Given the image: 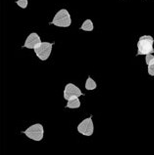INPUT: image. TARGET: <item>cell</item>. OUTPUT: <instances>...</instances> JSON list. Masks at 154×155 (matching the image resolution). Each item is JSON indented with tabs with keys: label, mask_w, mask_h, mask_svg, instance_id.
<instances>
[{
	"label": "cell",
	"mask_w": 154,
	"mask_h": 155,
	"mask_svg": "<svg viewBox=\"0 0 154 155\" xmlns=\"http://www.w3.org/2000/svg\"><path fill=\"white\" fill-rule=\"evenodd\" d=\"M154 38L150 35H143L139 37L137 43V55H148L154 53Z\"/></svg>",
	"instance_id": "6da1fadb"
},
{
	"label": "cell",
	"mask_w": 154,
	"mask_h": 155,
	"mask_svg": "<svg viewBox=\"0 0 154 155\" xmlns=\"http://www.w3.org/2000/svg\"><path fill=\"white\" fill-rule=\"evenodd\" d=\"M24 135H26L29 139L33 141H41L44 136V128L41 123H35L31 126H29L25 131H23Z\"/></svg>",
	"instance_id": "7a4b0ae2"
},
{
	"label": "cell",
	"mask_w": 154,
	"mask_h": 155,
	"mask_svg": "<svg viewBox=\"0 0 154 155\" xmlns=\"http://www.w3.org/2000/svg\"><path fill=\"white\" fill-rule=\"evenodd\" d=\"M52 24L57 27H69L71 25V16L66 9H60L54 15Z\"/></svg>",
	"instance_id": "3957f363"
},
{
	"label": "cell",
	"mask_w": 154,
	"mask_h": 155,
	"mask_svg": "<svg viewBox=\"0 0 154 155\" xmlns=\"http://www.w3.org/2000/svg\"><path fill=\"white\" fill-rule=\"evenodd\" d=\"M77 131L80 134L84 135V136H91L94 132V124L92 117L90 116L81 121L77 126Z\"/></svg>",
	"instance_id": "277c9868"
},
{
	"label": "cell",
	"mask_w": 154,
	"mask_h": 155,
	"mask_svg": "<svg viewBox=\"0 0 154 155\" xmlns=\"http://www.w3.org/2000/svg\"><path fill=\"white\" fill-rule=\"evenodd\" d=\"M52 47H53L52 43H49V42H42L40 46H38L34 50L35 54L41 61H46L51 54Z\"/></svg>",
	"instance_id": "5b68a950"
},
{
	"label": "cell",
	"mask_w": 154,
	"mask_h": 155,
	"mask_svg": "<svg viewBox=\"0 0 154 155\" xmlns=\"http://www.w3.org/2000/svg\"><path fill=\"white\" fill-rule=\"evenodd\" d=\"M83 93L81 92L80 88L77 87L76 85L73 83H68L65 85L64 91H63V97L64 99H66L67 101L73 98H79L80 96H82Z\"/></svg>",
	"instance_id": "8992f818"
},
{
	"label": "cell",
	"mask_w": 154,
	"mask_h": 155,
	"mask_svg": "<svg viewBox=\"0 0 154 155\" xmlns=\"http://www.w3.org/2000/svg\"><path fill=\"white\" fill-rule=\"evenodd\" d=\"M41 43H42V41L40 39V36L37 33H35V32H32V33H30L27 36V38H26V40L23 44V47L28 48V49H34L35 50L38 46H40Z\"/></svg>",
	"instance_id": "52a82bcc"
},
{
	"label": "cell",
	"mask_w": 154,
	"mask_h": 155,
	"mask_svg": "<svg viewBox=\"0 0 154 155\" xmlns=\"http://www.w3.org/2000/svg\"><path fill=\"white\" fill-rule=\"evenodd\" d=\"M80 106H81V102L79 100V98H73V99L68 100L66 104V108H69V109H78Z\"/></svg>",
	"instance_id": "ba28073f"
},
{
	"label": "cell",
	"mask_w": 154,
	"mask_h": 155,
	"mask_svg": "<svg viewBox=\"0 0 154 155\" xmlns=\"http://www.w3.org/2000/svg\"><path fill=\"white\" fill-rule=\"evenodd\" d=\"M81 30H85V31H92L94 29V25H93V22L90 20V19H87V20H85L82 25H81L80 27Z\"/></svg>",
	"instance_id": "9c48e42d"
},
{
	"label": "cell",
	"mask_w": 154,
	"mask_h": 155,
	"mask_svg": "<svg viewBox=\"0 0 154 155\" xmlns=\"http://www.w3.org/2000/svg\"><path fill=\"white\" fill-rule=\"evenodd\" d=\"M96 87H97L96 82H95L91 77H88L86 80V83H85V88H86L87 90H94Z\"/></svg>",
	"instance_id": "30bf717a"
},
{
	"label": "cell",
	"mask_w": 154,
	"mask_h": 155,
	"mask_svg": "<svg viewBox=\"0 0 154 155\" xmlns=\"http://www.w3.org/2000/svg\"><path fill=\"white\" fill-rule=\"evenodd\" d=\"M145 62L147 64V66H149V65H151L154 63V55L153 54H148L146 55L145 57Z\"/></svg>",
	"instance_id": "8fae6325"
},
{
	"label": "cell",
	"mask_w": 154,
	"mask_h": 155,
	"mask_svg": "<svg viewBox=\"0 0 154 155\" xmlns=\"http://www.w3.org/2000/svg\"><path fill=\"white\" fill-rule=\"evenodd\" d=\"M16 4H17L19 7L25 9L28 5V0H17V1H16Z\"/></svg>",
	"instance_id": "7c38bea8"
},
{
	"label": "cell",
	"mask_w": 154,
	"mask_h": 155,
	"mask_svg": "<svg viewBox=\"0 0 154 155\" xmlns=\"http://www.w3.org/2000/svg\"><path fill=\"white\" fill-rule=\"evenodd\" d=\"M148 74L150 76H154V63L148 66Z\"/></svg>",
	"instance_id": "4fadbf2b"
}]
</instances>
